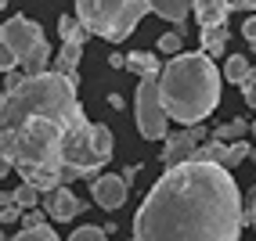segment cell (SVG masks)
Instances as JSON below:
<instances>
[{"label":"cell","mask_w":256,"mask_h":241,"mask_svg":"<svg viewBox=\"0 0 256 241\" xmlns=\"http://www.w3.org/2000/svg\"><path fill=\"white\" fill-rule=\"evenodd\" d=\"M249 213H242V191L228 166L210 159H184L166 166L152 184L130 234L138 241H234Z\"/></svg>","instance_id":"6da1fadb"},{"label":"cell","mask_w":256,"mask_h":241,"mask_svg":"<svg viewBox=\"0 0 256 241\" xmlns=\"http://www.w3.org/2000/svg\"><path fill=\"white\" fill-rule=\"evenodd\" d=\"M0 148H4V162H0L4 177L8 169H14L22 180L36 184L44 195L69 184V173H65V126L58 119L32 115L14 126H4Z\"/></svg>","instance_id":"7a4b0ae2"},{"label":"cell","mask_w":256,"mask_h":241,"mask_svg":"<svg viewBox=\"0 0 256 241\" xmlns=\"http://www.w3.org/2000/svg\"><path fill=\"white\" fill-rule=\"evenodd\" d=\"M213 61H216L213 54L198 50V54H174L162 65L159 87H162V101L174 115V123L192 126L216 112L224 72Z\"/></svg>","instance_id":"3957f363"},{"label":"cell","mask_w":256,"mask_h":241,"mask_svg":"<svg viewBox=\"0 0 256 241\" xmlns=\"http://www.w3.org/2000/svg\"><path fill=\"white\" fill-rule=\"evenodd\" d=\"M76 87L65 72H26L14 87H4V105H0V126H14L22 119L32 115H47L69 130L76 123H83V105L76 97Z\"/></svg>","instance_id":"277c9868"},{"label":"cell","mask_w":256,"mask_h":241,"mask_svg":"<svg viewBox=\"0 0 256 241\" xmlns=\"http://www.w3.org/2000/svg\"><path fill=\"white\" fill-rule=\"evenodd\" d=\"M148 11L152 0H76V14L83 25L108 43H123Z\"/></svg>","instance_id":"5b68a950"},{"label":"cell","mask_w":256,"mask_h":241,"mask_svg":"<svg viewBox=\"0 0 256 241\" xmlns=\"http://www.w3.org/2000/svg\"><path fill=\"white\" fill-rule=\"evenodd\" d=\"M112 130L105 123H83L65 130V173L69 180L76 177H94L98 169H105L112 159Z\"/></svg>","instance_id":"8992f818"},{"label":"cell","mask_w":256,"mask_h":241,"mask_svg":"<svg viewBox=\"0 0 256 241\" xmlns=\"http://www.w3.org/2000/svg\"><path fill=\"white\" fill-rule=\"evenodd\" d=\"M170 108L162 101V87L159 76H141L138 83V130L144 141H166L170 133Z\"/></svg>","instance_id":"52a82bcc"},{"label":"cell","mask_w":256,"mask_h":241,"mask_svg":"<svg viewBox=\"0 0 256 241\" xmlns=\"http://www.w3.org/2000/svg\"><path fill=\"white\" fill-rule=\"evenodd\" d=\"M0 40H4V54H11L14 61H18V68H22V61L32 54V50H40V47L47 43L44 25L22 18V14H11V18L4 22V29H0Z\"/></svg>","instance_id":"ba28073f"},{"label":"cell","mask_w":256,"mask_h":241,"mask_svg":"<svg viewBox=\"0 0 256 241\" xmlns=\"http://www.w3.org/2000/svg\"><path fill=\"white\" fill-rule=\"evenodd\" d=\"M130 180L123 177V173H105V177H94L90 180V195H94V202L101 205V209H123V202H126V195H130V187H126Z\"/></svg>","instance_id":"9c48e42d"},{"label":"cell","mask_w":256,"mask_h":241,"mask_svg":"<svg viewBox=\"0 0 256 241\" xmlns=\"http://www.w3.org/2000/svg\"><path fill=\"white\" fill-rule=\"evenodd\" d=\"M44 209H47V216L54 220V223H72V220L83 213V202L62 184V187H54V191L44 195Z\"/></svg>","instance_id":"30bf717a"},{"label":"cell","mask_w":256,"mask_h":241,"mask_svg":"<svg viewBox=\"0 0 256 241\" xmlns=\"http://www.w3.org/2000/svg\"><path fill=\"white\" fill-rule=\"evenodd\" d=\"M195 148H198V137L192 133V126H188V130H180V133H166V144H162V155H159V159H162L166 166H177V162H184V159H192Z\"/></svg>","instance_id":"8fae6325"},{"label":"cell","mask_w":256,"mask_h":241,"mask_svg":"<svg viewBox=\"0 0 256 241\" xmlns=\"http://www.w3.org/2000/svg\"><path fill=\"white\" fill-rule=\"evenodd\" d=\"M195 18H198V29L202 25H224L228 14L234 11V0H195Z\"/></svg>","instance_id":"7c38bea8"},{"label":"cell","mask_w":256,"mask_h":241,"mask_svg":"<svg viewBox=\"0 0 256 241\" xmlns=\"http://www.w3.org/2000/svg\"><path fill=\"white\" fill-rule=\"evenodd\" d=\"M192 4H195V0H152V11H156L159 18L174 22V25L184 32V22H188V14L195 11Z\"/></svg>","instance_id":"4fadbf2b"},{"label":"cell","mask_w":256,"mask_h":241,"mask_svg":"<svg viewBox=\"0 0 256 241\" xmlns=\"http://www.w3.org/2000/svg\"><path fill=\"white\" fill-rule=\"evenodd\" d=\"M228 36H231L228 22H224V25H202V32H198V43H202V50H206V54L220 58V54H224V47H228Z\"/></svg>","instance_id":"5bb4252c"},{"label":"cell","mask_w":256,"mask_h":241,"mask_svg":"<svg viewBox=\"0 0 256 241\" xmlns=\"http://www.w3.org/2000/svg\"><path fill=\"white\" fill-rule=\"evenodd\" d=\"M83 61V43H62V50H58V58H54V68L58 72H65L72 83H80V76H76V65Z\"/></svg>","instance_id":"9a60e30c"},{"label":"cell","mask_w":256,"mask_h":241,"mask_svg":"<svg viewBox=\"0 0 256 241\" xmlns=\"http://www.w3.org/2000/svg\"><path fill=\"white\" fill-rule=\"evenodd\" d=\"M58 36L62 43H87V36H94V32L83 25L80 14H65V18H58Z\"/></svg>","instance_id":"2e32d148"},{"label":"cell","mask_w":256,"mask_h":241,"mask_svg":"<svg viewBox=\"0 0 256 241\" xmlns=\"http://www.w3.org/2000/svg\"><path fill=\"white\" fill-rule=\"evenodd\" d=\"M126 72H134V76H159L162 65H159L156 54H148V50H130L126 54Z\"/></svg>","instance_id":"e0dca14e"},{"label":"cell","mask_w":256,"mask_h":241,"mask_svg":"<svg viewBox=\"0 0 256 241\" xmlns=\"http://www.w3.org/2000/svg\"><path fill=\"white\" fill-rule=\"evenodd\" d=\"M14 241H58V231L50 227L47 220H40V223H32V227H22L14 234Z\"/></svg>","instance_id":"ac0fdd59"},{"label":"cell","mask_w":256,"mask_h":241,"mask_svg":"<svg viewBox=\"0 0 256 241\" xmlns=\"http://www.w3.org/2000/svg\"><path fill=\"white\" fill-rule=\"evenodd\" d=\"M252 130V123H246V119H231V123H220L213 130V137H224V141H242V137Z\"/></svg>","instance_id":"d6986e66"},{"label":"cell","mask_w":256,"mask_h":241,"mask_svg":"<svg viewBox=\"0 0 256 241\" xmlns=\"http://www.w3.org/2000/svg\"><path fill=\"white\" fill-rule=\"evenodd\" d=\"M249 68H252V65H249L242 54H231V58L224 61V79H231L234 87H238V83L246 79V72H249Z\"/></svg>","instance_id":"ffe728a7"},{"label":"cell","mask_w":256,"mask_h":241,"mask_svg":"<svg viewBox=\"0 0 256 241\" xmlns=\"http://www.w3.org/2000/svg\"><path fill=\"white\" fill-rule=\"evenodd\" d=\"M40 195H44V191H40L36 184H29V180H22L18 187H14V198H18V202L26 205V209H32V205L40 202Z\"/></svg>","instance_id":"44dd1931"},{"label":"cell","mask_w":256,"mask_h":241,"mask_svg":"<svg viewBox=\"0 0 256 241\" xmlns=\"http://www.w3.org/2000/svg\"><path fill=\"white\" fill-rule=\"evenodd\" d=\"M249 155H252V148L246 144V137H242V141H231V148H228V162H224V166H228V169H234L238 162H246Z\"/></svg>","instance_id":"7402d4cb"},{"label":"cell","mask_w":256,"mask_h":241,"mask_svg":"<svg viewBox=\"0 0 256 241\" xmlns=\"http://www.w3.org/2000/svg\"><path fill=\"white\" fill-rule=\"evenodd\" d=\"M180 43H184V32L180 29L162 32V36H159V50H162V54H180Z\"/></svg>","instance_id":"603a6c76"},{"label":"cell","mask_w":256,"mask_h":241,"mask_svg":"<svg viewBox=\"0 0 256 241\" xmlns=\"http://www.w3.org/2000/svg\"><path fill=\"white\" fill-rule=\"evenodd\" d=\"M105 238H108V227H94V223L72 231V241H105Z\"/></svg>","instance_id":"cb8c5ba5"},{"label":"cell","mask_w":256,"mask_h":241,"mask_svg":"<svg viewBox=\"0 0 256 241\" xmlns=\"http://www.w3.org/2000/svg\"><path fill=\"white\" fill-rule=\"evenodd\" d=\"M242 36L249 40V47L256 50V14H249V18L242 22Z\"/></svg>","instance_id":"d4e9b609"},{"label":"cell","mask_w":256,"mask_h":241,"mask_svg":"<svg viewBox=\"0 0 256 241\" xmlns=\"http://www.w3.org/2000/svg\"><path fill=\"white\" fill-rule=\"evenodd\" d=\"M238 87H242V94L256 87V68H249V72H246V79H242V83H238Z\"/></svg>","instance_id":"484cf974"},{"label":"cell","mask_w":256,"mask_h":241,"mask_svg":"<svg viewBox=\"0 0 256 241\" xmlns=\"http://www.w3.org/2000/svg\"><path fill=\"white\" fill-rule=\"evenodd\" d=\"M108 105H112L116 112H123V108H126V101H123V94H108Z\"/></svg>","instance_id":"4316f807"},{"label":"cell","mask_w":256,"mask_h":241,"mask_svg":"<svg viewBox=\"0 0 256 241\" xmlns=\"http://www.w3.org/2000/svg\"><path fill=\"white\" fill-rule=\"evenodd\" d=\"M234 11H256V0H234Z\"/></svg>","instance_id":"83f0119b"},{"label":"cell","mask_w":256,"mask_h":241,"mask_svg":"<svg viewBox=\"0 0 256 241\" xmlns=\"http://www.w3.org/2000/svg\"><path fill=\"white\" fill-rule=\"evenodd\" d=\"M108 65H112V68H123V72H126V58H123V54H112Z\"/></svg>","instance_id":"f1b7e54d"},{"label":"cell","mask_w":256,"mask_h":241,"mask_svg":"<svg viewBox=\"0 0 256 241\" xmlns=\"http://www.w3.org/2000/svg\"><path fill=\"white\" fill-rule=\"evenodd\" d=\"M192 133L198 137V141H206V133H210V126H198V123H192Z\"/></svg>","instance_id":"f546056e"},{"label":"cell","mask_w":256,"mask_h":241,"mask_svg":"<svg viewBox=\"0 0 256 241\" xmlns=\"http://www.w3.org/2000/svg\"><path fill=\"white\" fill-rule=\"evenodd\" d=\"M246 105H249V108H256V87H252V90H246Z\"/></svg>","instance_id":"4dcf8cb0"},{"label":"cell","mask_w":256,"mask_h":241,"mask_svg":"<svg viewBox=\"0 0 256 241\" xmlns=\"http://www.w3.org/2000/svg\"><path fill=\"white\" fill-rule=\"evenodd\" d=\"M249 220H252V227H256V195H252V213H249Z\"/></svg>","instance_id":"1f68e13d"},{"label":"cell","mask_w":256,"mask_h":241,"mask_svg":"<svg viewBox=\"0 0 256 241\" xmlns=\"http://www.w3.org/2000/svg\"><path fill=\"white\" fill-rule=\"evenodd\" d=\"M249 159H252V166H256V148H252V155H249Z\"/></svg>","instance_id":"d6a6232c"},{"label":"cell","mask_w":256,"mask_h":241,"mask_svg":"<svg viewBox=\"0 0 256 241\" xmlns=\"http://www.w3.org/2000/svg\"><path fill=\"white\" fill-rule=\"evenodd\" d=\"M252 137H256V123H252Z\"/></svg>","instance_id":"836d02e7"}]
</instances>
